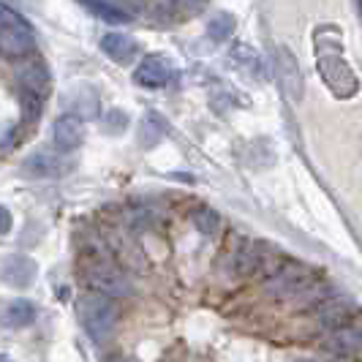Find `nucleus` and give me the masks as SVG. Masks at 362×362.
<instances>
[{"label":"nucleus","instance_id":"nucleus-19","mask_svg":"<svg viewBox=\"0 0 362 362\" xmlns=\"http://www.w3.org/2000/svg\"><path fill=\"white\" fill-rule=\"evenodd\" d=\"M191 221H194V226L199 229L202 235H207V237L218 235V229H221V216H218L213 207H197Z\"/></svg>","mask_w":362,"mask_h":362},{"label":"nucleus","instance_id":"nucleus-17","mask_svg":"<svg viewBox=\"0 0 362 362\" xmlns=\"http://www.w3.org/2000/svg\"><path fill=\"white\" fill-rule=\"evenodd\" d=\"M36 322V305L28 303V300H14L8 303L3 310V325L11 327V329H22V327H30Z\"/></svg>","mask_w":362,"mask_h":362},{"label":"nucleus","instance_id":"nucleus-10","mask_svg":"<svg viewBox=\"0 0 362 362\" xmlns=\"http://www.w3.org/2000/svg\"><path fill=\"white\" fill-rule=\"evenodd\" d=\"M82 136H85V123H82V117H79V115L66 112V115H60V117L54 120L52 142H54L57 150L69 153V150H74V147H79L82 145Z\"/></svg>","mask_w":362,"mask_h":362},{"label":"nucleus","instance_id":"nucleus-24","mask_svg":"<svg viewBox=\"0 0 362 362\" xmlns=\"http://www.w3.org/2000/svg\"><path fill=\"white\" fill-rule=\"evenodd\" d=\"M115 362H136V360H131V357H117Z\"/></svg>","mask_w":362,"mask_h":362},{"label":"nucleus","instance_id":"nucleus-16","mask_svg":"<svg viewBox=\"0 0 362 362\" xmlns=\"http://www.w3.org/2000/svg\"><path fill=\"white\" fill-rule=\"evenodd\" d=\"M101 49L115 63H128L134 57V52H136V44L126 33H107V36L101 38Z\"/></svg>","mask_w":362,"mask_h":362},{"label":"nucleus","instance_id":"nucleus-6","mask_svg":"<svg viewBox=\"0 0 362 362\" xmlns=\"http://www.w3.org/2000/svg\"><path fill=\"white\" fill-rule=\"evenodd\" d=\"M275 76L281 82V90L286 93V98L300 104L303 95H305V79H303V71H300V63H297L294 52L284 44L275 49Z\"/></svg>","mask_w":362,"mask_h":362},{"label":"nucleus","instance_id":"nucleus-14","mask_svg":"<svg viewBox=\"0 0 362 362\" xmlns=\"http://www.w3.org/2000/svg\"><path fill=\"white\" fill-rule=\"evenodd\" d=\"M88 11H90L93 17L104 19V22H109V25H126V22H131V11H126L123 6H117L115 0H79Z\"/></svg>","mask_w":362,"mask_h":362},{"label":"nucleus","instance_id":"nucleus-11","mask_svg":"<svg viewBox=\"0 0 362 362\" xmlns=\"http://www.w3.org/2000/svg\"><path fill=\"white\" fill-rule=\"evenodd\" d=\"M134 79H136V85H142V88L158 90V88H163V85L172 79V66H169L163 57H158V54H150V57H145V60L136 66Z\"/></svg>","mask_w":362,"mask_h":362},{"label":"nucleus","instance_id":"nucleus-25","mask_svg":"<svg viewBox=\"0 0 362 362\" xmlns=\"http://www.w3.org/2000/svg\"><path fill=\"white\" fill-rule=\"evenodd\" d=\"M332 362H354V360H344V357H335Z\"/></svg>","mask_w":362,"mask_h":362},{"label":"nucleus","instance_id":"nucleus-22","mask_svg":"<svg viewBox=\"0 0 362 362\" xmlns=\"http://www.w3.org/2000/svg\"><path fill=\"white\" fill-rule=\"evenodd\" d=\"M104 126H107L109 131H115V134H120V131H126L128 117L123 115V112H109L107 120H104Z\"/></svg>","mask_w":362,"mask_h":362},{"label":"nucleus","instance_id":"nucleus-28","mask_svg":"<svg viewBox=\"0 0 362 362\" xmlns=\"http://www.w3.org/2000/svg\"><path fill=\"white\" fill-rule=\"evenodd\" d=\"M0 362H6V360H0Z\"/></svg>","mask_w":362,"mask_h":362},{"label":"nucleus","instance_id":"nucleus-8","mask_svg":"<svg viewBox=\"0 0 362 362\" xmlns=\"http://www.w3.org/2000/svg\"><path fill=\"white\" fill-rule=\"evenodd\" d=\"M322 349L329 351L332 357H344V360H351L362 354V325H349L341 327V329H332L322 338Z\"/></svg>","mask_w":362,"mask_h":362},{"label":"nucleus","instance_id":"nucleus-9","mask_svg":"<svg viewBox=\"0 0 362 362\" xmlns=\"http://www.w3.org/2000/svg\"><path fill=\"white\" fill-rule=\"evenodd\" d=\"M36 262L30 256L11 254L0 262V281L6 286H14V289H28L33 286L36 281Z\"/></svg>","mask_w":362,"mask_h":362},{"label":"nucleus","instance_id":"nucleus-7","mask_svg":"<svg viewBox=\"0 0 362 362\" xmlns=\"http://www.w3.org/2000/svg\"><path fill=\"white\" fill-rule=\"evenodd\" d=\"M354 319H357V303L346 294H335L332 300H327L325 305L316 310V325L325 332L354 325Z\"/></svg>","mask_w":362,"mask_h":362},{"label":"nucleus","instance_id":"nucleus-5","mask_svg":"<svg viewBox=\"0 0 362 362\" xmlns=\"http://www.w3.org/2000/svg\"><path fill=\"white\" fill-rule=\"evenodd\" d=\"M319 74L327 82V88L335 93L338 98H351L360 90V79L351 71V66L346 63L341 54H322L319 57Z\"/></svg>","mask_w":362,"mask_h":362},{"label":"nucleus","instance_id":"nucleus-21","mask_svg":"<svg viewBox=\"0 0 362 362\" xmlns=\"http://www.w3.org/2000/svg\"><path fill=\"white\" fill-rule=\"evenodd\" d=\"M232 57H235L237 63H243L248 71H251V69H254V71L259 69V54H256L251 47H245V44H237L235 49H232Z\"/></svg>","mask_w":362,"mask_h":362},{"label":"nucleus","instance_id":"nucleus-23","mask_svg":"<svg viewBox=\"0 0 362 362\" xmlns=\"http://www.w3.org/2000/svg\"><path fill=\"white\" fill-rule=\"evenodd\" d=\"M11 229V213L6 207H0V235H6Z\"/></svg>","mask_w":362,"mask_h":362},{"label":"nucleus","instance_id":"nucleus-1","mask_svg":"<svg viewBox=\"0 0 362 362\" xmlns=\"http://www.w3.org/2000/svg\"><path fill=\"white\" fill-rule=\"evenodd\" d=\"M76 313H79V322L85 327V332L95 344H104L115 329V322H117L115 305L104 294H85L76 305Z\"/></svg>","mask_w":362,"mask_h":362},{"label":"nucleus","instance_id":"nucleus-3","mask_svg":"<svg viewBox=\"0 0 362 362\" xmlns=\"http://www.w3.org/2000/svg\"><path fill=\"white\" fill-rule=\"evenodd\" d=\"M313 281H319L313 267L303 264V262H284L281 270L264 281V291L275 300H286L289 303L291 297H297L303 289H308Z\"/></svg>","mask_w":362,"mask_h":362},{"label":"nucleus","instance_id":"nucleus-20","mask_svg":"<svg viewBox=\"0 0 362 362\" xmlns=\"http://www.w3.org/2000/svg\"><path fill=\"white\" fill-rule=\"evenodd\" d=\"M235 33V17L232 14H216V17L207 22V36L213 41H226V38Z\"/></svg>","mask_w":362,"mask_h":362},{"label":"nucleus","instance_id":"nucleus-13","mask_svg":"<svg viewBox=\"0 0 362 362\" xmlns=\"http://www.w3.org/2000/svg\"><path fill=\"white\" fill-rule=\"evenodd\" d=\"M25 169L30 175H36V177H57V175L69 172V161L63 156H57V153H36V156L28 158Z\"/></svg>","mask_w":362,"mask_h":362},{"label":"nucleus","instance_id":"nucleus-2","mask_svg":"<svg viewBox=\"0 0 362 362\" xmlns=\"http://www.w3.org/2000/svg\"><path fill=\"white\" fill-rule=\"evenodd\" d=\"M33 47H36V36L30 25L14 8L0 6V52L6 57H25L33 52Z\"/></svg>","mask_w":362,"mask_h":362},{"label":"nucleus","instance_id":"nucleus-18","mask_svg":"<svg viewBox=\"0 0 362 362\" xmlns=\"http://www.w3.org/2000/svg\"><path fill=\"white\" fill-rule=\"evenodd\" d=\"M166 131H169V126H166L163 115H158V112H147L145 117H142V123H139V145L156 147L163 136H166Z\"/></svg>","mask_w":362,"mask_h":362},{"label":"nucleus","instance_id":"nucleus-27","mask_svg":"<svg viewBox=\"0 0 362 362\" xmlns=\"http://www.w3.org/2000/svg\"><path fill=\"white\" fill-rule=\"evenodd\" d=\"M188 3H194V0H188Z\"/></svg>","mask_w":362,"mask_h":362},{"label":"nucleus","instance_id":"nucleus-12","mask_svg":"<svg viewBox=\"0 0 362 362\" xmlns=\"http://www.w3.org/2000/svg\"><path fill=\"white\" fill-rule=\"evenodd\" d=\"M332 297H335L332 286H327L325 281H313L308 289H303L297 297H291L289 308H294V310H319L327 300H332Z\"/></svg>","mask_w":362,"mask_h":362},{"label":"nucleus","instance_id":"nucleus-4","mask_svg":"<svg viewBox=\"0 0 362 362\" xmlns=\"http://www.w3.org/2000/svg\"><path fill=\"white\" fill-rule=\"evenodd\" d=\"M88 284L95 291H101L104 297H131L134 294V284L126 272L120 270L112 259H95L88 270Z\"/></svg>","mask_w":362,"mask_h":362},{"label":"nucleus","instance_id":"nucleus-15","mask_svg":"<svg viewBox=\"0 0 362 362\" xmlns=\"http://www.w3.org/2000/svg\"><path fill=\"white\" fill-rule=\"evenodd\" d=\"M19 82H22V88L30 93V95H47L49 90V71L41 66V63H28L25 69H19Z\"/></svg>","mask_w":362,"mask_h":362},{"label":"nucleus","instance_id":"nucleus-26","mask_svg":"<svg viewBox=\"0 0 362 362\" xmlns=\"http://www.w3.org/2000/svg\"><path fill=\"white\" fill-rule=\"evenodd\" d=\"M357 3H360V6H357V8H360V17H362V0H357Z\"/></svg>","mask_w":362,"mask_h":362}]
</instances>
